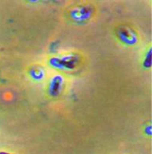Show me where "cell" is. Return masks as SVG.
Instances as JSON below:
<instances>
[{"mask_svg": "<svg viewBox=\"0 0 152 154\" xmlns=\"http://www.w3.org/2000/svg\"><path fill=\"white\" fill-rule=\"evenodd\" d=\"M63 78L61 76H55L50 84V92L52 95H57L63 88Z\"/></svg>", "mask_w": 152, "mask_h": 154, "instance_id": "obj_1", "label": "cell"}, {"mask_svg": "<svg viewBox=\"0 0 152 154\" xmlns=\"http://www.w3.org/2000/svg\"><path fill=\"white\" fill-rule=\"evenodd\" d=\"M119 35L122 41L125 42L126 43H133L135 42L134 33H132V31L127 30V29H123L121 30L119 33Z\"/></svg>", "mask_w": 152, "mask_h": 154, "instance_id": "obj_2", "label": "cell"}, {"mask_svg": "<svg viewBox=\"0 0 152 154\" xmlns=\"http://www.w3.org/2000/svg\"><path fill=\"white\" fill-rule=\"evenodd\" d=\"M0 154H10V153H7V152H0Z\"/></svg>", "mask_w": 152, "mask_h": 154, "instance_id": "obj_3", "label": "cell"}]
</instances>
